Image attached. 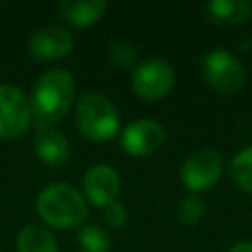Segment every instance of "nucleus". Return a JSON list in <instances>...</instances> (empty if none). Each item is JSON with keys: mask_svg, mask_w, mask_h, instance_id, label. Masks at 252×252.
<instances>
[{"mask_svg": "<svg viewBox=\"0 0 252 252\" xmlns=\"http://www.w3.org/2000/svg\"><path fill=\"white\" fill-rule=\"evenodd\" d=\"M75 100V79L67 69H47L32 89L30 108L37 128H51L65 118Z\"/></svg>", "mask_w": 252, "mask_h": 252, "instance_id": "nucleus-1", "label": "nucleus"}, {"mask_svg": "<svg viewBox=\"0 0 252 252\" xmlns=\"http://www.w3.org/2000/svg\"><path fill=\"white\" fill-rule=\"evenodd\" d=\"M35 209L41 220L55 228H75L87 217L85 197L77 187L61 181L49 183L39 191Z\"/></svg>", "mask_w": 252, "mask_h": 252, "instance_id": "nucleus-2", "label": "nucleus"}, {"mask_svg": "<svg viewBox=\"0 0 252 252\" xmlns=\"http://www.w3.org/2000/svg\"><path fill=\"white\" fill-rule=\"evenodd\" d=\"M75 124L93 142H106L120 130V114L114 102L102 93L89 91L75 104Z\"/></svg>", "mask_w": 252, "mask_h": 252, "instance_id": "nucleus-3", "label": "nucleus"}, {"mask_svg": "<svg viewBox=\"0 0 252 252\" xmlns=\"http://www.w3.org/2000/svg\"><path fill=\"white\" fill-rule=\"evenodd\" d=\"M203 77L220 94H234L246 83V69L226 49H211L203 57Z\"/></svg>", "mask_w": 252, "mask_h": 252, "instance_id": "nucleus-4", "label": "nucleus"}, {"mask_svg": "<svg viewBox=\"0 0 252 252\" xmlns=\"http://www.w3.org/2000/svg\"><path fill=\"white\" fill-rule=\"evenodd\" d=\"M173 85H175V71L161 57H150L134 67L132 89L144 100H159L167 96Z\"/></svg>", "mask_w": 252, "mask_h": 252, "instance_id": "nucleus-5", "label": "nucleus"}, {"mask_svg": "<svg viewBox=\"0 0 252 252\" xmlns=\"http://www.w3.org/2000/svg\"><path fill=\"white\" fill-rule=\"evenodd\" d=\"M222 173V158L211 148L193 150L179 167L181 183L189 191H207L213 187Z\"/></svg>", "mask_w": 252, "mask_h": 252, "instance_id": "nucleus-6", "label": "nucleus"}, {"mask_svg": "<svg viewBox=\"0 0 252 252\" xmlns=\"http://www.w3.org/2000/svg\"><path fill=\"white\" fill-rule=\"evenodd\" d=\"M30 122V96L14 85H0V138L10 140L26 134Z\"/></svg>", "mask_w": 252, "mask_h": 252, "instance_id": "nucleus-7", "label": "nucleus"}, {"mask_svg": "<svg viewBox=\"0 0 252 252\" xmlns=\"http://www.w3.org/2000/svg\"><path fill=\"white\" fill-rule=\"evenodd\" d=\"M165 140V130L159 122L152 118H138L124 126L120 134L122 150H126L130 156H150L154 154Z\"/></svg>", "mask_w": 252, "mask_h": 252, "instance_id": "nucleus-8", "label": "nucleus"}, {"mask_svg": "<svg viewBox=\"0 0 252 252\" xmlns=\"http://www.w3.org/2000/svg\"><path fill=\"white\" fill-rule=\"evenodd\" d=\"M73 49V35L61 26H43L28 39V53L37 61L65 57Z\"/></svg>", "mask_w": 252, "mask_h": 252, "instance_id": "nucleus-9", "label": "nucleus"}, {"mask_svg": "<svg viewBox=\"0 0 252 252\" xmlns=\"http://www.w3.org/2000/svg\"><path fill=\"white\" fill-rule=\"evenodd\" d=\"M83 189L87 199L96 207H106L108 203L116 201L120 191V177L114 167L106 163H94L87 169L83 177Z\"/></svg>", "mask_w": 252, "mask_h": 252, "instance_id": "nucleus-10", "label": "nucleus"}, {"mask_svg": "<svg viewBox=\"0 0 252 252\" xmlns=\"http://www.w3.org/2000/svg\"><path fill=\"white\" fill-rule=\"evenodd\" d=\"M33 152L39 158L41 163L59 167L69 161V142L67 138L55 130V128H37L35 138H33Z\"/></svg>", "mask_w": 252, "mask_h": 252, "instance_id": "nucleus-11", "label": "nucleus"}, {"mask_svg": "<svg viewBox=\"0 0 252 252\" xmlns=\"http://www.w3.org/2000/svg\"><path fill=\"white\" fill-rule=\"evenodd\" d=\"M106 8L104 0H63L57 4V14L75 28H87L98 22Z\"/></svg>", "mask_w": 252, "mask_h": 252, "instance_id": "nucleus-12", "label": "nucleus"}, {"mask_svg": "<svg viewBox=\"0 0 252 252\" xmlns=\"http://www.w3.org/2000/svg\"><path fill=\"white\" fill-rule=\"evenodd\" d=\"M18 252H59L57 238L41 224H26L16 236Z\"/></svg>", "mask_w": 252, "mask_h": 252, "instance_id": "nucleus-13", "label": "nucleus"}, {"mask_svg": "<svg viewBox=\"0 0 252 252\" xmlns=\"http://www.w3.org/2000/svg\"><path fill=\"white\" fill-rule=\"evenodd\" d=\"M207 14L217 24H244L252 16V4L246 0H213L207 4Z\"/></svg>", "mask_w": 252, "mask_h": 252, "instance_id": "nucleus-14", "label": "nucleus"}, {"mask_svg": "<svg viewBox=\"0 0 252 252\" xmlns=\"http://www.w3.org/2000/svg\"><path fill=\"white\" fill-rule=\"evenodd\" d=\"M77 242L83 252H110L112 240L108 232L98 224H85L79 230Z\"/></svg>", "mask_w": 252, "mask_h": 252, "instance_id": "nucleus-15", "label": "nucleus"}, {"mask_svg": "<svg viewBox=\"0 0 252 252\" xmlns=\"http://www.w3.org/2000/svg\"><path fill=\"white\" fill-rule=\"evenodd\" d=\"M232 181L246 193H252V146L240 150L230 161Z\"/></svg>", "mask_w": 252, "mask_h": 252, "instance_id": "nucleus-16", "label": "nucleus"}, {"mask_svg": "<svg viewBox=\"0 0 252 252\" xmlns=\"http://www.w3.org/2000/svg\"><path fill=\"white\" fill-rule=\"evenodd\" d=\"M108 61L114 67H120V69L136 67V63H138V49L132 43H128V41H114L108 47Z\"/></svg>", "mask_w": 252, "mask_h": 252, "instance_id": "nucleus-17", "label": "nucleus"}, {"mask_svg": "<svg viewBox=\"0 0 252 252\" xmlns=\"http://www.w3.org/2000/svg\"><path fill=\"white\" fill-rule=\"evenodd\" d=\"M205 215V205L199 197L187 195L177 203V219L183 224H197Z\"/></svg>", "mask_w": 252, "mask_h": 252, "instance_id": "nucleus-18", "label": "nucleus"}, {"mask_svg": "<svg viewBox=\"0 0 252 252\" xmlns=\"http://www.w3.org/2000/svg\"><path fill=\"white\" fill-rule=\"evenodd\" d=\"M102 215H104L106 222L112 224V226H124L126 220H128V211L118 199L108 203L106 207H102Z\"/></svg>", "mask_w": 252, "mask_h": 252, "instance_id": "nucleus-19", "label": "nucleus"}, {"mask_svg": "<svg viewBox=\"0 0 252 252\" xmlns=\"http://www.w3.org/2000/svg\"><path fill=\"white\" fill-rule=\"evenodd\" d=\"M228 252H252V240H242V242H236Z\"/></svg>", "mask_w": 252, "mask_h": 252, "instance_id": "nucleus-20", "label": "nucleus"}]
</instances>
